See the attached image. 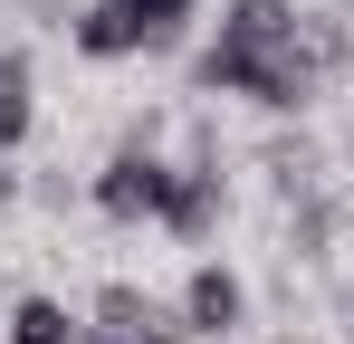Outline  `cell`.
I'll use <instances>...</instances> for the list:
<instances>
[{"label":"cell","instance_id":"1","mask_svg":"<svg viewBox=\"0 0 354 344\" xmlns=\"http://www.w3.org/2000/svg\"><path fill=\"white\" fill-rule=\"evenodd\" d=\"M173 191H182V163L153 153V124H144L115 163L96 172V211H106V220H163V211H173Z\"/></svg>","mask_w":354,"mask_h":344},{"label":"cell","instance_id":"2","mask_svg":"<svg viewBox=\"0 0 354 344\" xmlns=\"http://www.w3.org/2000/svg\"><path fill=\"white\" fill-rule=\"evenodd\" d=\"M96 325H106V335H124V344H182L192 335V325H182V306H163V296H153V287H96Z\"/></svg>","mask_w":354,"mask_h":344},{"label":"cell","instance_id":"3","mask_svg":"<svg viewBox=\"0 0 354 344\" xmlns=\"http://www.w3.org/2000/svg\"><path fill=\"white\" fill-rule=\"evenodd\" d=\"M239 316H249V287L230 278V268H192V287H182V325L192 335H239Z\"/></svg>","mask_w":354,"mask_h":344},{"label":"cell","instance_id":"4","mask_svg":"<svg viewBox=\"0 0 354 344\" xmlns=\"http://www.w3.org/2000/svg\"><path fill=\"white\" fill-rule=\"evenodd\" d=\"M221 211H230L221 163H192V172H182V191H173V211H163V229H173V239H211V229H221Z\"/></svg>","mask_w":354,"mask_h":344},{"label":"cell","instance_id":"5","mask_svg":"<svg viewBox=\"0 0 354 344\" xmlns=\"http://www.w3.org/2000/svg\"><path fill=\"white\" fill-rule=\"evenodd\" d=\"M124 29H134V48H182V29H192V0H106Z\"/></svg>","mask_w":354,"mask_h":344},{"label":"cell","instance_id":"6","mask_svg":"<svg viewBox=\"0 0 354 344\" xmlns=\"http://www.w3.org/2000/svg\"><path fill=\"white\" fill-rule=\"evenodd\" d=\"M67 39H77L86 57H144V48H134V29H124V19L106 10V0H77V19H67Z\"/></svg>","mask_w":354,"mask_h":344},{"label":"cell","instance_id":"7","mask_svg":"<svg viewBox=\"0 0 354 344\" xmlns=\"http://www.w3.org/2000/svg\"><path fill=\"white\" fill-rule=\"evenodd\" d=\"M29 124H39V106H29V57L0 48V144H29Z\"/></svg>","mask_w":354,"mask_h":344},{"label":"cell","instance_id":"8","mask_svg":"<svg viewBox=\"0 0 354 344\" xmlns=\"http://www.w3.org/2000/svg\"><path fill=\"white\" fill-rule=\"evenodd\" d=\"M10 344H77V325H67L58 296H19L10 306Z\"/></svg>","mask_w":354,"mask_h":344},{"label":"cell","instance_id":"9","mask_svg":"<svg viewBox=\"0 0 354 344\" xmlns=\"http://www.w3.org/2000/svg\"><path fill=\"white\" fill-rule=\"evenodd\" d=\"M77 344H124V335H106V325H77Z\"/></svg>","mask_w":354,"mask_h":344}]
</instances>
